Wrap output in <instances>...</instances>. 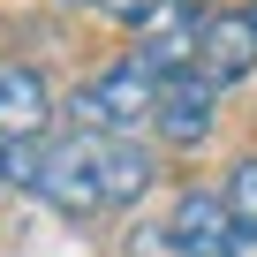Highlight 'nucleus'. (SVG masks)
<instances>
[{"mask_svg": "<svg viewBox=\"0 0 257 257\" xmlns=\"http://www.w3.org/2000/svg\"><path fill=\"white\" fill-rule=\"evenodd\" d=\"M212 113H219V83H212L204 68H182V76L159 83V113H152V128H159L174 152H197V144L212 137Z\"/></svg>", "mask_w": 257, "mask_h": 257, "instance_id": "f257e3e1", "label": "nucleus"}, {"mask_svg": "<svg viewBox=\"0 0 257 257\" xmlns=\"http://www.w3.org/2000/svg\"><path fill=\"white\" fill-rule=\"evenodd\" d=\"M38 197L53 204V212H68V219H91L98 204H106V174H98V144H46V182H38Z\"/></svg>", "mask_w": 257, "mask_h": 257, "instance_id": "f03ea898", "label": "nucleus"}, {"mask_svg": "<svg viewBox=\"0 0 257 257\" xmlns=\"http://www.w3.org/2000/svg\"><path fill=\"white\" fill-rule=\"evenodd\" d=\"M159 234H167V249H174V257H227L234 204H227V197H212V189H182Z\"/></svg>", "mask_w": 257, "mask_h": 257, "instance_id": "7ed1b4c3", "label": "nucleus"}, {"mask_svg": "<svg viewBox=\"0 0 257 257\" xmlns=\"http://www.w3.org/2000/svg\"><path fill=\"white\" fill-rule=\"evenodd\" d=\"M197 38H204L197 0H167V8L137 31V61L152 76H182V68H197Z\"/></svg>", "mask_w": 257, "mask_h": 257, "instance_id": "20e7f679", "label": "nucleus"}, {"mask_svg": "<svg viewBox=\"0 0 257 257\" xmlns=\"http://www.w3.org/2000/svg\"><path fill=\"white\" fill-rule=\"evenodd\" d=\"M159 83H167V76H152L137 53H128V61H113L106 76H91V98H98V113H106V128H113V137H128L137 121H152V113H159Z\"/></svg>", "mask_w": 257, "mask_h": 257, "instance_id": "39448f33", "label": "nucleus"}, {"mask_svg": "<svg viewBox=\"0 0 257 257\" xmlns=\"http://www.w3.org/2000/svg\"><path fill=\"white\" fill-rule=\"evenodd\" d=\"M197 68L227 91V83H249L257 76V23L249 16H204V38H197Z\"/></svg>", "mask_w": 257, "mask_h": 257, "instance_id": "423d86ee", "label": "nucleus"}, {"mask_svg": "<svg viewBox=\"0 0 257 257\" xmlns=\"http://www.w3.org/2000/svg\"><path fill=\"white\" fill-rule=\"evenodd\" d=\"M46 121H53V91L38 68L23 61H0V137H46Z\"/></svg>", "mask_w": 257, "mask_h": 257, "instance_id": "0eeeda50", "label": "nucleus"}, {"mask_svg": "<svg viewBox=\"0 0 257 257\" xmlns=\"http://www.w3.org/2000/svg\"><path fill=\"white\" fill-rule=\"evenodd\" d=\"M98 144V174H106V204H137L152 189V152L128 137H91Z\"/></svg>", "mask_w": 257, "mask_h": 257, "instance_id": "6e6552de", "label": "nucleus"}, {"mask_svg": "<svg viewBox=\"0 0 257 257\" xmlns=\"http://www.w3.org/2000/svg\"><path fill=\"white\" fill-rule=\"evenodd\" d=\"M227 204H234V219H257V152L227 167Z\"/></svg>", "mask_w": 257, "mask_h": 257, "instance_id": "1a4fd4ad", "label": "nucleus"}, {"mask_svg": "<svg viewBox=\"0 0 257 257\" xmlns=\"http://www.w3.org/2000/svg\"><path fill=\"white\" fill-rule=\"evenodd\" d=\"M91 8H106V16H113V23H128V31H144V23L167 8V0H91Z\"/></svg>", "mask_w": 257, "mask_h": 257, "instance_id": "9d476101", "label": "nucleus"}, {"mask_svg": "<svg viewBox=\"0 0 257 257\" xmlns=\"http://www.w3.org/2000/svg\"><path fill=\"white\" fill-rule=\"evenodd\" d=\"M227 257H257V219H234V234H227Z\"/></svg>", "mask_w": 257, "mask_h": 257, "instance_id": "9b49d317", "label": "nucleus"}, {"mask_svg": "<svg viewBox=\"0 0 257 257\" xmlns=\"http://www.w3.org/2000/svg\"><path fill=\"white\" fill-rule=\"evenodd\" d=\"M0 182H8V144H0Z\"/></svg>", "mask_w": 257, "mask_h": 257, "instance_id": "f8f14e48", "label": "nucleus"}, {"mask_svg": "<svg viewBox=\"0 0 257 257\" xmlns=\"http://www.w3.org/2000/svg\"><path fill=\"white\" fill-rule=\"evenodd\" d=\"M197 8H204V0H197Z\"/></svg>", "mask_w": 257, "mask_h": 257, "instance_id": "ddd939ff", "label": "nucleus"}, {"mask_svg": "<svg viewBox=\"0 0 257 257\" xmlns=\"http://www.w3.org/2000/svg\"><path fill=\"white\" fill-rule=\"evenodd\" d=\"M249 23H257V16H249Z\"/></svg>", "mask_w": 257, "mask_h": 257, "instance_id": "4468645a", "label": "nucleus"}]
</instances>
